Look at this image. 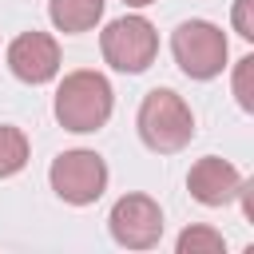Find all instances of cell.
<instances>
[{
	"mask_svg": "<svg viewBox=\"0 0 254 254\" xmlns=\"http://www.w3.org/2000/svg\"><path fill=\"white\" fill-rule=\"evenodd\" d=\"M234 32L242 40H254V0H234Z\"/></svg>",
	"mask_w": 254,
	"mask_h": 254,
	"instance_id": "13",
	"label": "cell"
},
{
	"mask_svg": "<svg viewBox=\"0 0 254 254\" xmlns=\"http://www.w3.org/2000/svg\"><path fill=\"white\" fill-rule=\"evenodd\" d=\"M179 254H222L226 250V238L214 230V226H187L175 242Z\"/></svg>",
	"mask_w": 254,
	"mask_h": 254,
	"instance_id": "11",
	"label": "cell"
},
{
	"mask_svg": "<svg viewBox=\"0 0 254 254\" xmlns=\"http://www.w3.org/2000/svg\"><path fill=\"white\" fill-rule=\"evenodd\" d=\"M111 107H115V91H111L107 75H99L91 67H79V71H67L60 79L52 111H56L64 131L87 135V131H99L111 119Z\"/></svg>",
	"mask_w": 254,
	"mask_h": 254,
	"instance_id": "1",
	"label": "cell"
},
{
	"mask_svg": "<svg viewBox=\"0 0 254 254\" xmlns=\"http://www.w3.org/2000/svg\"><path fill=\"white\" fill-rule=\"evenodd\" d=\"M28 167V135L12 123H0V179H12Z\"/></svg>",
	"mask_w": 254,
	"mask_h": 254,
	"instance_id": "10",
	"label": "cell"
},
{
	"mask_svg": "<svg viewBox=\"0 0 254 254\" xmlns=\"http://www.w3.org/2000/svg\"><path fill=\"white\" fill-rule=\"evenodd\" d=\"M187 190H190V198L202 202V206H226V202L242 198L246 179H242V171H238L234 163H226V159H218V155H206V159H198V163L190 167Z\"/></svg>",
	"mask_w": 254,
	"mask_h": 254,
	"instance_id": "8",
	"label": "cell"
},
{
	"mask_svg": "<svg viewBox=\"0 0 254 254\" xmlns=\"http://www.w3.org/2000/svg\"><path fill=\"white\" fill-rule=\"evenodd\" d=\"M107 230L123 250H151L163 238V210L151 194H123L107 214Z\"/></svg>",
	"mask_w": 254,
	"mask_h": 254,
	"instance_id": "6",
	"label": "cell"
},
{
	"mask_svg": "<svg viewBox=\"0 0 254 254\" xmlns=\"http://www.w3.org/2000/svg\"><path fill=\"white\" fill-rule=\"evenodd\" d=\"M135 127H139L143 147L155 155H175L194 139V115H190L187 99L171 87H155L143 95Z\"/></svg>",
	"mask_w": 254,
	"mask_h": 254,
	"instance_id": "2",
	"label": "cell"
},
{
	"mask_svg": "<svg viewBox=\"0 0 254 254\" xmlns=\"http://www.w3.org/2000/svg\"><path fill=\"white\" fill-rule=\"evenodd\" d=\"M103 4L107 0H48V16L64 36H79L103 20Z\"/></svg>",
	"mask_w": 254,
	"mask_h": 254,
	"instance_id": "9",
	"label": "cell"
},
{
	"mask_svg": "<svg viewBox=\"0 0 254 254\" xmlns=\"http://www.w3.org/2000/svg\"><path fill=\"white\" fill-rule=\"evenodd\" d=\"M48 183L64 202L91 206L107 190V163H103V155H95L87 147H75V151H64V155L52 159Z\"/></svg>",
	"mask_w": 254,
	"mask_h": 254,
	"instance_id": "5",
	"label": "cell"
},
{
	"mask_svg": "<svg viewBox=\"0 0 254 254\" xmlns=\"http://www.w3.org/2000/svg\"><path fill=\"white\" fill-rule=\"evenodd\" d=\"M8 71L20 79V83H52L60 75V44L56 36L48 32H20L12 44H8Z\"/></svg>",
	"mask_w": 254,
	"mask_h": 254,
	"instance_id": "7",
	"label": "cell"
},
{
	"mask_svg": "<svg viewBox=\"0 0 254 254\" xmlns=\"http://www.w3.org/2000/svg\"><path fill=\"white\" fill-rule=\"evenodd\" d=\"M234 99L242 111H254V56H242L234 64Z\"/></svg>",
	"mask_w": 254,
	"mask_h": 254,
	"instance_id": "12",
	"label": "cell"
},
{
	"mask_svg": "<svg viewBox=\"0 0 254 254\" xmlns=\"http://www.w3.org/2000/svg\"><path fill=\"white\" fill-rule=\"evenodd\" d=\"M171 52H175V64L183 67V75H190V79H214L226 67L230 44H226V36H222L218 24H210V20H183L171 32Z\"/></svg>",
	"mask_w": 254,
	"mask_h": 254,
	"instance_id": "3",
	"label": "cell"
},
{
	"mask_svg": "<svg viewBox=\"0 0 254 254\" xmlns=\"http://www.w3.org/2000/svg\"><path fill=\"white\" fill-rule=\"evenodd\" d=\"M99 52L115 71L139 75L159 56V32L147 16H119L99 32Z\"/></svg>",
	"mask_w": 254,
	"mask_h": 254,
	"instance_id": "4",
	"label": "cell"
},
{
	"mask_svg": "<svg viewBox=\"0 0 254 254\" xmlns=\"http://www.w3.org/2000/svg\"><path fill=\"white\" fill-rule=\"evenodd\" d=\"M127 8H147V4H155V0H123Z\"/></svg>",
	"mask_w": 254,
	"mask_h": 254,
	"instance_id": "14",
	"label": "cell"
}]
</instances>
